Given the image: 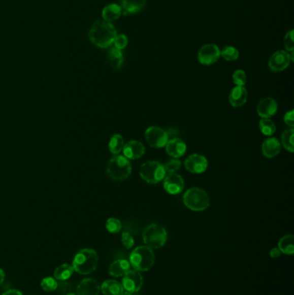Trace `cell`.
Here are the masks:
<instances>
[{
  "mask_svg": "<svg viewBox=\"0 0 294 295\" xmlns=\"http://www.w3.org/2000/svg\"><path fill=\"white\" fill-rule=\"evenodd\" d=\"M146 5V0H122V14H136L141 12Z\"/></svg>",
  "mask_w": 294,
  "mask_h": 295,
  "instance_id": "44dd1931",
  "label": "cell"
},
{
  "mask_svg": "<svg viewBox=\"0 0 294 295\" xmlns=\"http://www.w3.org/2000/svg\"><path fill=\"white\" fill-rule=\"evenodd\" d=\"M75 272L74 268L69 264H62L55 269L54 277L57 281H64L69 280Z\"/></svg>",
  "mask_w": 294,
  "mask_h": 295,
  "instance_id": "d4e9b609",
  "label": "cell"
},
{
  "mask_svg": "<svg viewBox=\"0 0 294 295\" xmlns=\"http://www.w3.org/2000/svg\"><path fill=\"white\" fill-rule=\"evenodd\" d=\"M41 287L46 292H53L58 288L57 281L52 277H46L41 282Z\"/></svg>",
  "mask_w": 294,
  "mask_h": 295,
  "instance_id": "1f68e13d",
  "label": "cell"
},
{
  "mask_svg": "<svg viewBox=\"0 0 294 295\" xmlns=\"http://www.w3.org/2000/svg\"><path fill=\"white\" fill-rule=\"evenodd\" d=\"M145 138L148 144L155 149H161L166 146L169 141L166 130L158 126H150L146 129Z\"/></svg>",
  "mask_w": 294,
  "mask_h": 295,
  "instance_id": "ba28073f",
  "label": "cell"
},
{
  "mask_svg": "<svg viewBox=\"0 0 294 295\" xmlns=\"http://www.w3.org/2000/svg\"><path fill=\"white\" fill-rule=\"evenodd\" d=\"M166 174L164 165L156 160L146 161L141 166V178L147 183H159L165 178Z\"/></svg>",
  "mask_w": 294,
  "mask_h": 295,
  "instance_id": "52a82bcc",
  "label": "cell"
},
{
  "mask_svg": "<svg viewBox=\"0 0 294 295\" xmlns=\"http://www.w3.org/2000/svg\"><path fill=\"white\" fill-rule=\"evenodd\" d=\"M154 260L155 256L153 249L146 245L137 247L129 255L130 266L139 272L149 271L154 266Z\"/></svg>",
  "mask_w": 294,
  "mask_h": 295,
  "instance_id": "3957f363",
  "label": "cell"
},
{
  "mask_svg": "<svg viewBox=\"0 0 294 295\" xmlns=\"http://www.w3.org/2000/svg\"><path fill=\"white\" fill-rule=\"evenodd\" d=\"M257 113L263 118H270L278 111V104L273 97H265L257 105Z\"/></svg>",
  "mask_w": 294,
  "mask_h": 295,
  "instance_id": "5bb4252c",
  "label": "cell"
},
{
  "mask_svg": "<svg viewBox=\"0 0 294 295\" xmlns=\"http://www.w3.org/2000/svg\"><path fill=\"white\" fill-rule=\"evenodd\" d=\"M232 79L236 86H243L247 82V75L242 69L236 70L232 75Z\"/></svg>",
  "mask_w": 294,
  "mask_h": 295,
  "instance_id": "d6a6232c",
  "label": "cell"
},
{
  "mask_svg": "<svg viewBox=\"0 0 294 295\" xmlns=\"http://www.w3.org/2000/svg\"><path fill=\"white\" fill-rule=\"evenodd\" d=\"M128 43V38L126 37L125 35L121 34L117 35V37L115 38L114 42H113V44H114L116 49L123 50V49H125L126 47H127Z\"/></svg>",
  "mask_w": 294,
  "mask_h": 295,
  "instance_id": "836d02e7",
  "label": "cell"
},
{
  "mask_svg": "<svg viewBox=\"0 0 294 295\" xmlns=\"http://www.w3.org/2000/svg\"><path fill=\"white\" fill-rule=\"evenodd\" d=\"M106 228L110 233H118L122 229V223L117 218H110L106 221Z\"/></svg>",
  "mask_w": 294,
  "mask_h": 295,
  "instance_id": "4dcf8cb0",
  "label": "cell"
},
{
  "mask_svg": "<svg viewBox=\"0 0 294 295\" xmlns=\"http://www.w3.org/2000/svg\"><path fill=\"white\" fill-rule=\"evenodd\" d=\"M124 146V141L123 138L119 134H115L112 136V138L109 142V149L113 155H118Z\"/></svg>",
  "mask_w": 294,
  "mask_h": 295,
  "instance_id": "4316f807",
  "label": "cell"
},
{
  "mask_svg": "<svg viewBox=\"0 0 294 295\" xmlns=\"http://www.w3.org/2000/svg\"><path fill=\"white\" fill-rule=\"evenodd\" d=\"M180 166H181V162H180V160L178 159H171V160H168L167 163L165 164V169H166V172L169 173H175L177 170L180 169Z\"/></svg>",
  "mask_w": 294,
  "mask_h": 295,
  "instance_id": "e575fe53",
  "label": "cell"
},
{
  "mask_svg": "<svg viewBox=\"0 0 294 295\" xmlns=\"http://www.w3.org/2000/svg\"><path fill=\"white\" fill-rule=\"evenodd\" d=\"M163 186L164 189L166 190V192H169V194L176 195L184 190L185 182L180 175H177L175 173H170L164 178Z\"/></svg>",
  "mask_w": 294,
  "mask_h": 295,
  "instance_id": "4fadbf2b",
  "label": "cell"
},
{
  "mask_svg": "<svg viewBox=\"0 0 294 295\" xmlns=\"http://www.w3.org/2000/svg\"><path fill=\"white\" fill-rule=\"evenodd\" d=\"M167 153L173 158L181 157L186 151V144L180 138H173L166 144Z\"/></svg>",
  "mask_w": 294,
  "mask_h": 295,
  "instance_id": "e0dca14e",
  "label": "cell"
},
{
  "mask_svg": "<svg viewBox=\"0 0 294 295\" xmlns=\"http://www.w3.org/2000/svg\"><path fill=\"white\" fill-rule=\"evenodd\" d=\"M122 295H133V293H130V292H126V291H123V293Z\"/></svg>",
  "mask_w": 294,
  "mask_h": 295,
  "instance_id": "7bdbcfd3",
  "label": "cell"
},
{
  "mask_svg": "<svg viewBox=\"0 0 294 295\" xmlns=\"http://www.w3.org/2000/svg\"><path fill=\"white\" fill-rule=\"evenodd\" d=\"M143 239L146 246L153 249H160L166 244L168 233L164 227L157 223H151L143 231Z\"/></svg>",
  "mask_w": 294,
  "mask_h": 295,
  "instance_id": "8992f818",
  "label": "cell"
},
{
  "mask_svg": "<svg viewBox=\"0 0 294 295\" xmlns=\"http://www.w3.org/2000/svg\"><path fill=\"white\" fill-rule=\"evenodd\" d=\"M260 132L263 135L272 136L276 130L274 122L270 118H263L259 123Z\"/></svg>",
  "mask_w": 294,
  "mask_h": 295,
  "instance_id": "f1b7e54d",
  "label": "cell"
},
{
  "mask_svg": "<svg viewBox=\"0 0 294 295\" xmlns=\"http://www.w3.org/2000/svg\"><path fill=\"white\" fill-rule=\"evenodd\" d=\"M99 264V256L92 249H83L75 255L73 268L80 275H86L94 272Z\"/></svg>",
  "mask_w": 294,
  "mask_h": 295,
  "instance_id": "7a4b0ae2",
  "label": "cell"
},
{
  "mask_svg": "<svg viewBox=\"0 0 294 295\" xmlns=\"http://www.w3.org/2000/svg\"><path fill=\"white\" fill-rule=\"evenodd\" d=\"M291 57L290 54L287 51L284 50H279L272 55L269 59V69L273 72H282L285 69L288 68L291 62Z\"/></svg>",
  "mask_w": 294,
  "mask_h": 295,
  "instance_id": "8fae6325",
  "label": "cell"
},
{
  "mask_svg": "<svg viewBox=\"0 0 294 295\" xmlns=\"http://www.w3.org/2000/svg\"><path fill=\"white\" fill-rule=\"evenodd\" d=\"M5 277H6L5 272H4L3 270L0 269V285L3 283L4 281H5Z\"/></svg>",
  "mask_w": 294,
  "mask_h": 295,
  "instance_id": "b9f144b4",
  "label": "cell"
},
{
  "mask_svg": "<svg viewBox=\"0 0 294 295\" xmlns=\"http://www.w3.org/2000/svg\"><path fill=\"white\" fill-rule=\"evenodd\" d=\"M130 270L129 261L124 259H118L113 261L109 268V275L112 277H121Z\"/></svg>",
  "mask_w": 294,
  "mask_h": 295,
  "instance_id": "ffe728a7",
  "label": "cell"
},
{
  "mask_svg": "<svg viewBox=\"0 0 294 295\" xmlns=\"http://www.w3.org/2000/svg\"><path fill=\"white\" fill-rule=\"evenodd\" d=\"M122 15V9L121 6L116 4H112L106 6L102 11V17L104 21L112 23L113 21H116L121 17Z\"/></svg>",
  "mask_w": 294,
  "mask_h": 295,
  "instance_id": "603a6c76",
  "label": "cell"
},
{
  "mask_svg": "<svg viewBox=\"0 0 294 295\" xmlns=\"http://www.w3.org/2000/svg\"><path fill=\"white\" fill-rule=\"evenodd\" d=\"M67 295H76V294H75V293H69V294Z\"/></svg>",
  "mask_w": 294,
  "mask_h": 295,
  "instance_id": "ee69618b",
  "label": "cell"
},
{
  "mask_svg": "<svg viewBox=\"0 0 294 295\" xmlns=\"http://www.w3.org/2000/svg\"><path fill=\"white\" fill-rule=\"evenodd\" d=\"M165 130H166L167 135H168L169 140L173 139V138H177L178 136L180 134V132H179L176 128H174V127L169 128V129H165Z\"/></svg>",
  "mask_w": 294,
  "mask_h": 295,
  "instance_id": "f35d334b",
  "label": "cell"
},
{
  "mask_svg": "<svg viewBox=\"0 0 294 295\" xmlns=\"http://www.w3.org/2000/svg\"><path fill=\"white\" fill-rule=\"evenodd\" d=\"M280 148L281 145L280 141L278 140L277 138H270L263 142L262 150L265 157L273 158L279 155Z\"/></svg>",
  "mask_w": 294,
  "mask_h": 295,
  "instance_id": "d6986e66",
  "label": "cell"
},
{
  "mask_svg": "<svg viewBox=\"0 0 294 295\" xmlns=\"http://www.w3.org/2000/svg\"><path fill=\"white\" fill-rule=\"evenodd\" d=\"M185 168L192 174H202L208 168V160L204 155L192 154L185 160Z\"/></svg>",
  "mask_w": 294,
  "mask_h": 295,
  "instance_id": "7c38bea8",
  "label": "cell"
},
{
  "mask_svg": "<svg viewBox=\"0 0 294 295\" xmlns=\"http://www.w3.org/2000/svg\"><path fill=\"white\" fill-rule=\"evenodd\" d=\"M269 255H270V256H271L272 258H278L280 257V255H281V252H280L279 248L276 247V248H273V249L270 250Z\"/></svg>",
  "mask_w": 294,
  "mask_h": 295,
  "instance_id": "ab89813d",
  "label": "cell"
},
{
  "mask_svg": "<svg viewBox=\"0 0 294 295\" xmlns=\"http://www.w3.org/2000/svg\"><path fill=\"white\" fill-rule=\"evenodd\" d=\"M143 278L139 271L129 270L123 275L122 286L126 292L136 293L143 287Z\"/></svg>",
  "mask_w": 294,
  "mask_h": 295,
  "instance_id": "9c48e42d",
  "label": "cell"
},
{
  "mask_svg": "<svg viewBox=\"0 0 294 295\" xmlns=\"http://www.w3.org/2000/svg\"><path fill=\"white\" fill-rule=\"evenodd\" d=\"M122 151L128 160H136L145 154V147L139 141L132 140L124 144Z\"/></svg>",
  "mask_w": 294,
  "mask_h": 295,
  "instance_id": "9a60e30c",
  "label": "cell"
},
{
  "mask_svg": "<svg viewBox=\"0 0 294 295\" xmlns=\"http://www.w3.org/2000/svg\"><path fill=\"white\" fill-rule=\"evenodd\" d=\"M280 252L285 255H292L294 253V238L292 235L284 236L278 244Z\"/></svg>",
  "mask_w": 294,
  "mask_h": 295,
  "instance_id": "cb8c5ba5",
  "label": "cell"
},
{
  "mask_svg": "<svg viewBox=\"0 0 294 295\" xmlns=\"http://www.w3.org/2000/svg\"><path fill=\"white\" fill-rule=\"evenodd\" d=\"M100 290L102 291L104 295H122L124 291L122 284L115 280L104 281L100 287Z\"/></svg>",
  "mask_w": 294,
  "mask_h": 295,
  "instance_id": "7402d4cb",
  "label": "cell"
},
{
  "mask_svg": "<svg viewBox=\"0 0 294 295\" xmlns=\"http://www.w3.org/2000/svg\"><path fill=\"white\" fill-rule=\"evenodd\" d=\"M109 62L114 70L120 69L123 62V54L122 50L113 48L108 54Z\"/></svg>",
  "mask_w": 294,
  "mask_h": 295,
  "instance_id": "484cf974",
  "label": "cell"
},
{
  "mask_svg": "<svg viewBox=\"0 0 294 295\" xmlns=\"http://www.w3.org/2000/svg\"><path fill=\"white\" fill-rule=\"evenodd\" d=\"M121 240H122V244H123L125 249H132V247L134 246V238L128 232H123V234H122Z\"/></svg>",
  "mask_w": 294,
  "mask_h": 295,
  "instance_id": "8d00e7d4",
  "label": "cell"
},
{
  "mask_svg": "<svg viewBox=\"0 0 294 295\" xmlns=\"http://www.w3.org/2000/svg\"><path fill=\"white\" fill-rule=\"evenodd\" d=\"M117 35V30L112 23L104 20L95 22L89 30L90 41L95 46L101 49L111 46Z\"/></svg>",
  "mask_w": 294,
  "mask_h": 295,
  "instance_id": "6da1fadb",
  "label": "cell"
},
{
  "mask_svg": "<svg viewBox=\"0 0 294 295\" xmlns=\"http://www.w3.org/2000/svg\"><path fill=\"white\" fill-rule=\"evenodd\" d=\"M284 122L286 125H288L291 128H293L294 126V112L293 110H291L289 112H286L285 116H284Z\"/></svg>",
  "mask_w": 294,
  "mask_h": 295,
  "instance_id": "74e56055",
  "label": "cell"
},
{
  "mask_svg": "<svg viewBox=\"0 0 294 295\" xmlns=\"http://www.w3.org/2000/svg\"><path fill=\"white\" fill-rule=\"evenodd\" d=\"M248 100V91L243 86H237L231 91L228 101L233 107L244 106Z\"/></svg>",
  "mask_w": 294,
  "mask_h": 295,
  "instance_id": "ac0fdd59",
  "label": "cell"
},
{
  "mask_svg": "<svg viewBox=\"0 0 294 295\" xmlns=\"http://www.w3.org/2000/svg\"><path fill=\"white\" fill-rule=\"evenodd\" d=\"M293 33V30L291 29L286 33V37L284 38V45L287 52H292L294 50Z\"/></svg>",
  "mask_w": 294,
  "mask_h": 295,
  "instance_id": "d590c367",
  "label": "cell"
},
{
  "mask_svg": "<svg viewBox=\"0 0 294 295\" xmlns=\"http://www.w3.org/2000/svg\"><path fill=\"white\" fill-rule=\"evenodd\" d=\"M183 202L188 209L193 212H203L210 205V198L205 190L191 187L183 196Z\"/></svg>",
  "mask_w": 294,
  "mask_h": 295,
  "instance_id": "5b68a950",
  "label": "cell"
},
{
  "mask_svg": "<svg viewBox=\"0 0 294 295\" xmlns=\"http://www.w3.org/2000/svg\"><path fill=\"white\" fill-rule=\"evenodd\" d=\"M220 56L228 61H233L239 58V51L235 47H225L223 50L220 51Z\"/></svg>",
  "mask_w": 294,
  "mask_h": 295,
  "instance_id": "f546056e",
  "label": "cell"
},
{
  "mask_svg": "<svg viewBox=\"0 0 294 295\" xmlns=\"http://www.w3.org/2000/svg\"><path fill=\"white\" fill-rule=\"evenodd\" d=\"M2 295H23V293L17 289L8 290L7 292H4Z\"/></svg>",
  "mask_w": 294,
  "mask_h": 295,
  "instance_id": "60d3db41",
  "label": "cell"
},
{
  "mask_svg": "<svg viewBox=\"0 0 294 295\" xmlns=\"http://www.w3.org/2000/svg\"><path fill=\"white\" fill-rule=\"evenodd\" d=\"M220 51L221 50L216 44H206L200 49L198 54V60L200 63L206 66L214 64L219 59Z\"/></svg>",
  "mask_w": 294,
  "mask_h": 295,
  "instance_id": "30bf717a",
  "label": "cell"
},
{
  "mask_svg": "<svg viewBox=\"0 0 294 295\" xmlns=\"http://www.w3.org/2000/svg\"><path fill=\"white\" fill-rule=\"evenodd\" d=\"M293 134V129L291 128V129H286L281 135V144H282L283 147L291 153H292L294 150Z\"/></svg>",
  "mask_w": 294,
  "mask_h": 295,
  "instance_id": "83f0119b",
  "label": "cell"
},
{
  "mask_svg": "<svg viewBox=\"0 0 294 295\" xmlns=\"http://www.w3.org/2000/svg\"><path fill=\"white\" fill-rule=\"evenodd\" d=\"M132 167L128 159L122 155H115L106 167L109 177L114 181H124L130 175Z\"/></svg>",
  "mask_w": 294,
  "mask_h": 295,
  "instance_id": "277c9868",
  "label": "cell"
},
{
  "mask_svg": "<svg viewBox=\"0 0 294 295\" xmlns=\"http://www.w3.org/2000/svg\"><path fill=\"white\" fill-rule=\"evenodd\" d=\"M100 292V284L94 279H84L78 285L76 295H99Z\"/></svg>",
  "mask_w": 294,
  "mask_h": 295,
  "instance_id": "2e32d148",
  "label": "cell"
}]
</instances>
